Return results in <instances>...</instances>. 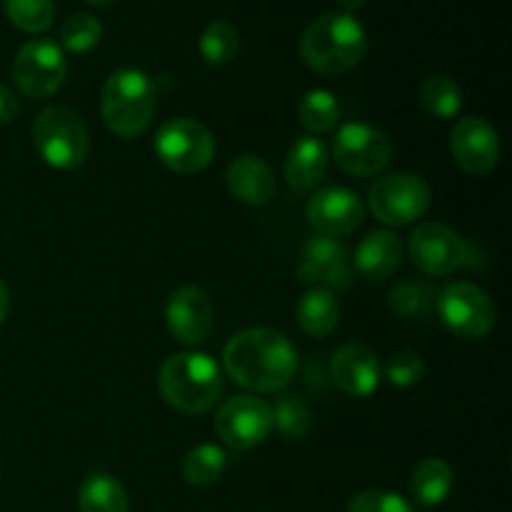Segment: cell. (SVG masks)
Instances as JSON below:
<instances>
[{
    "label": "cell",
    "mask_w": 512,
    "mask_h": 512,
    "mask_svg": "<svg viewBox=\"0 0 512 512\" xmlns=\"http://www.w3.org/2000/svg\"><path fill=\"white\" fill-rule=\"evenodd\" d=\"M410 258L425 275H450L470 265V245L443 223H423L413 230L408 240Z\"/></svg>",
    "instance_id": "12"
},
{
    "label": "cell",
    "mask_w": 512,
    "mask_h": 512,
    "mask_svg": "<svg viewBox=\"0 0 512 512\" xmlns=\"http://www.w3.org/2000/svg\"><path fill=\"white\" fill-rule=\"evenodd\" d=\"M273 405L253 395H235L220 405L215 430L220 440L233 450H253L273 433Z\"/></svg>",
    "instance_id": "11"
},
{
    "label": "cell",
    "mask_w": 512,
    "mask_h": 512,
    "mask_svg": "<svg viewBox=\"0 0 512 512\" xmlns=\"http://www.w3.org/2000/svg\"><path fill=\"white\" fill-rule=\"evenodd\" d=\"M333 158L348 175L373 178L393 160V143L383 130L365 123H345L333 143Z\"/></svg>",
    "instance_id": "10"
},
{
    "label": "cell",
    "mask_w": 512,
    "mask_h": 512,
    "mask_svg": "<svg viewBox=\"0 0 512 512\" xmlns=\"http://www.w3.org/2000/svg\"><path fill=\"white\" fill-rule=\"evenodd\" d=\"M365 3H368V0H338V5H340V8H343L345 13H350V15H353L355 10H360V8H363Z\"/></svg>",
    "instance_id": "36"
},
{
    "label": "cell",
    "mask_w": 512,
    "mask_h": 512,
    "mask_svg": "<svg viewBox=\"0 0 512 512\" xmlns=\"http://www.w3.org/2000/svg\"><path fill=\"white\" fill-rule=\"evenodd\" d=\"M330 375L333 383L353 398H368L378 390L383 368L378 363V355L360 343H345L335 350L330 360Z\"/></svg>",
    "instance_id": "17"
},
{
    "label": "cell",
    "mask_w": 512,
    "mask_h": 512,
    "mask_svg": "<svg viewBox=\"0 0 512 512\" xmlns=\"http://www.w3.org/2000/svg\"><path fill=\"white\" fill-rule=\"evenodd\" d=\"M435 310L445 328L458 338H485L495 328L493 300L473 283H453L440 290Z\"/></svg>",
    "instance_id": "9"
},
{
    "label": "cell",
    "mask_w": 512,
    "mask_h": 512,
    "mask_svg": "<svg viewBox=\"0 0 512 512\" xmlns=\"http://www.w3.org/2000/svg\"><path fill=\"white\" fill-rule=\"evenodd\" d=\"M165 403L185 415H203L220 403L225 390L218 363L205 353L170 355L158 375Z\"/></svg>",
    "instance_id": "3"
},
{
    "label": "cell",
    "mask_w": 512,
    "mask_h": 512,
    "mask_svg": "<svg viewBox=\"0 0 512 512\" xmlns=\"http://www.w3.org/2000/svg\"><path fill=\"white\" fill-rule=\"evenodd\" d=\"M273 423L288 440H303L313 425V415L298 395H285L273 408Z\"/></svg>",
    "instance_id": "31"
},
{
    "label": "cell",
    "mask_w": 512,
    "mask_h": 512,
    "mask_svg": "<svg viewBox=\"0 0 512 512\" xmlns=\"http://www.w3.org/2000/svg\"><path fill=\"white\" fill-rule=\"evenodd\" d=\"M225 468H228V455L218 445H195L193 450H188L183 460V478L188 485L195 488H210V485L218 483L223 478Z\"/></svg>",
    "instance_id": "25"
},
{
    "label": "cell",
    "mask_w": 512,
    "mask_h": 512,
    "mask_svg": "<svg viewBox=\"0 0 512 512\" xmlns=\"http://www.w3.org/2000/svg\"><path fill=\"white\" fill-rule=\"evenodd\" d=\"M78 508L80 512H130V500L113 475L93 473L80 485Z\"/></svg>",
    "instance_id": "23"
},
{
    "label": "cell",
    "mask_w": 512,
    "mask_h": 512,
    "mask_svg": "<svg viewBox=\"0 0 512 512\" xmlns=\"http://www.w3.org/2000/svg\"><path fill=\"white\" fill-rule=\"evenodd\" d=\"M225 373L253 393H275L293 380L298 355L290 340L273 328L240 330L223 350Z\"/></svg>",
    "instance_id": "1"
},
{
    "label": "cell",
    "mask_w": 512,
    "mask_h": 512,
    "mask_svg": "<svg viewBox=\"0 0 512 512\" xmlns=\"http://www.w3.org/2000/svg\"><path fill=\"white\" fill-rule=\"evenodd\" d=\"M455 473L445 460L425 458L410 475V493L423 508H438L453 490Z\"/></svg>",
    "instance_id": "21"
},
{
    "label": "cell",
    "mask_w": 512,
    "mask_h": 512,
    "mask_svg": "<svg viewBox=\"0 0 512 512\" xmlns=\"http://www.w3.org/2000/svg\"><path fill=\"white\" fill-rule=\"evenodd\" d=\"M85 3H90V5H100V8H103V5L115 3V0H85Z\"/></svg>",
    "instance_id": "37"
},
{
    "label": "cell",
    "mask_w": 512,
    "mask_h": 512,
    "mask_svg": "<svg viewBox=\"0 0 512 512\" xmlns=\"http://www.w3.org/2000/svg\"><path fill=\"white\" fill-rule=\"evenodd\" d=\"M5 15L23 33H45L55 20L53 0H5Z\"/></svg>",
    "instance_id": "29"
},
{
    "label": "cell",
    "mask_w": 512,
    "mask_h": 512,
    "mask_svg": "<svg viewBox=\"0 0 512 512\" xmlns=\"http://www.w3.org/2000/svg\"><path fill=\"white\" fill-rule=\"evenodd\" d=\"M348 512H415L413 505L388 490H363L348 503Z\"/></svg>",
    "instance_id": "33"
},
{
    "label": "cell",
    "mask_w": 512,
    "mask_h": 512,
    "mask_svg": "<svg viewBox=\"0 0 512 512\" xmlns=\"http://www.w3.org/2000/svg\"><path fill=\"white\" fill-rule=\"evenodd\" d=\"M325 170H328V148L323 140L313 138V135H303L295 140L288 160H285V180L290 188L298 193H308L325 178Z\"/></svg>",
    "instance_id": "20"
},
{
    "label": "cell",
    "mask_w": 512,
    "mask_h": 512,
    "mask_svg": "<svg viewBox=\"0 0 512 512\" xmlns=\"http://www.w3.org/2000/svg\"><path fill=\"white\" fill-rule=\"evenodd\" d=\"M298 280L310 288L343 293L353 285V265L348 263V250L340 240L325 238V235L305 240L298 263Z\"/></svg>",
    "instance_id": "13"
},
{
    "label": "cell",
    "mask_w": 512,
    "mask_h": 512,
    "mask_svg": "<svg viewBox=\"0 0 512 512\" xmlns=\"http://www.w3.org/2000/svg\"><path fill=\"white\" fill-rule=\"evenodd\" d=\"M8 310H10V293H8V285L0 280V325L5 323L8 318Z\"/></svg>",
    "instance_id": "35"
},
{
    "label": "cell",
    "mask_w": 512,
    "mask_h": 512,
    "mask_svg": "<svg viewBox=\"0 0 512 512\" xmlns=\"http://www.w3.org/2000/svg\"><path fill=\"white\" fill-rule=\"evenodd\" d=\"M420 105L438 120H453L463 108V90L448 75H430L420 85Z\"/></svg>",
    "instance_id": "26"
},
{
    "label": "cell",
    "mask_w": 512,
    "mask_h": 512,
    "mask_svg": "<svg viewBox=\"0 0 512 512\" xmlns=\"http://www.w3.org/2000/svg\"><path fill=\"white\" fill-rule=\"evenodd\" d=\"M165 325L170 335L183 345H200L215 325L213 303L208 293L195 285H183L175 293H170L165 305Z\"/></svg>",
    "instance_id": "15"
},
{
    "label": "cell",
    "mask_w": 512,
    "mask_h": 512,
    "mask_svg": "<svg viewBox=\"0 0 512 512\" xmlns=\"http://www.w3.org/2000/svg\"><path fill=\"white\" fill-rule=\"evenodd\" d=\"M225 183L235 200L245 205H265L275 195L273 168L258 155H240L228 165Z\"/></svg>",
    "instance_id": "18"
},
{
    "label": "cell",
    "mask_w": 512,
    "mask_h": 512,
    "mask_svg": "<svg viewBox=\"0 0 512 512\" xmlns=\"http://www.w3.org/2000/svg\"><path fill=\"white\" fill-rule=\"evenodd\" d=\"M100 38H103V25L90 13L73 15L60 28V43L70 53H88L100 43Z\"/></svg>",
    "instance_id": "30"
},
{
    "label": "cell",
    "mask_w": 512,
    "mask_h": 512,
    "mask_svg": "<svg viewBox=\"0 0 512 512\" xmlns=\"http://www.w3.org/2000/svg\"><path fill=\"white\" fill-rule=\"evenodd\" d=\"M18 110H20V105H18V98H15L13 90L5 88V85H0V123H10V120H15Z\"/></svg>",
    "instance_id": "34"
},
{
    "label": "cell",
    "mask_w": 512,
    "mask_h": 512,
    "mask_svg": "<svg viewBox=\"0 0 512 512\" xmlns=\"http://www.w3.org/2000/svg\"><path fill=\"white\" fill-rule=\"evenodd\" d=\"M340 323V303L330 290L310 288L298 303V325L313 338H325Z\"/></svg>",
    "instance_id": "22"
},
{
    "label": "cell",
    "mask_w": 512,
    "mask_h": 512,
    "mask_svg": "<svg viewBox=\"0 0 512 512\" xmlns=\"http://www.w3.org/2000/svg\"><path fill=\"white\" fill-rule=\"evenodd\" d=\"M153 148L160 163L180 175L200 173L215 158L213 133L193 118H173L160 125Z\"/></svg>",
    "instance_id": "6"
},
{
    "label": "cell",
    "mask_w": 512,
    "mask_h": 512,
    "mask_svg": "<svg viewBox=\"0 0 512 512\" xmlns=\"http://www.w3.org/2000/svg\"><path fill=\"white\" fill-rule=\"evenodd\" d=\"M368 50V35L350 13H325L305 28L300 38V58L323 75L353 70Z\"/></svg>",
    "instance_id": "2"
},
{
    "label": "cell",
    "mask_w": 512,
    "mask_h": 512,
    "mask_svg": "<svg viewBox=\"0 0 512 512\" xmlns=\"http://www.w3.org/2000/svg\"><path fill=\"white\" fill-rule=\"evenodd\" d=\"M425 375V363L418 353L413 350H403V353L393 355L385 365V378L395 388H413L423 380Z\"/></svg>",
    "instance_id": "32"
},
{
    "label": "cell",
    "mask_w": 512,
    "mask_h": 512,
    "mask_svg": "<svg viewBox=\"0 0 512 512\" xmlns=\"http://www.w3.org/2000/svg\"><path fill=\"white\" fill-rule=\"evenodd\" d=\"M158 110V88L148 73L138 68H120L105 80L100 95V113L105 128L118 138H138L150 128Z\"/></svg>",
    "instance_id": "4"
},
{
    "label": "cell",
    "mask_w": 512,
    "mask_h": 512,
    "mask_svg": "<svg viewBox=\"0 0 512 512\" xmlns=\"http://www.w3.org/2000/svg\"><path fill=\"white\" fill-rule=\"evenodd\" d=\"M368 205L380 223L403 228L428 213L430 188L415 173L385 175L370 188Z\"/></svg>",
    "instance_id": "7"
},
{
    "label": "cell",
    "mask_w": 512,
    "mask_h": 512,
    "mask_svg": "<svg viewBox=\"0 0 512 512\" xmlns=\"http://www.w3.org/2000/svg\"><path fill=\"white\" fill-rule=\"evenodd\" d=\"M450 150L453 158L465 173L488 175L500 163V138L498 130L478 115H468L455 123L450 133Z\"/></svg>",
    "instance_id": "14"
},
{
    "label": "cell",
    "mask_w": 512,
    "mask_h": 512,
    "mask_svg": "<svg viewBox=\"0 0 512 512\" xmlns=\"http://www.w3.org/2000/svg\"><path fill=\"white\" fill-rule=\"evenodd\" d=\"M68 75V60L63 48L53 40H30L18 50L13 60V80L23 95L33 100L58 93Z\"/></svg>",
    "instance_id": "8"
},
{
    "label": "cell",
    "mask_w": 512,
    "mask_h": 512,
    "mask_svg": "<svg viewBox=\"0 0 512 512\" xmlns=\"http://www.w3.org/2000/svg\"><path fill=\"white\" fill-rule=\"evenodd\" d=\"M403 263V243L390 230H373L360 240L353 265L370 283H383Z\"/></svg>",
    "instance_id": "19"
},
{
    "label": "cell",
    "mask_w": 512,
    "mask_h": 512,
    "mask_svg": "<svg viewBox=\"0 0 512 512\" xmlns=\"http://www.w3.org/2000/svg\"><path fill=\"white\" fill-rule=\"evenodd\" d=\"M438 288L428 280H405L395 285L388 295V305L395 315L410 320H423L430 313H435L438 305Z\"/></svg>",
    "instance_id": "24"
},
{
    "label": "cell",
    "mask_w": 512,
    "mask_h": 512,
    "mask_svg": "<svg viewBox=\"0 0 512 512\" xmlns=\"http://www.w3.org/2000/svg\"><path fill=\"white\" fill-rule=\"evenodd\" d=\"M33 143L45 165L55 170H75L88 158L90 135L75 110L53 105L35 118Z\"/></svg>",
    "instance_id": "5"
},
{
    "label": "cell",
    "mask_w": 512,
    "mask_h": 512,
    "mask_svg": "<svg viewBox=\"0 0 512 512\" xmlns=\"http://www.w3.org/2000/svg\"><path fill=\"white\" fill-rule=\"evenodd\" d=\"M238 48V30L230 23H225V20H215V23H210L208 28L203 30V35H200V55H203L205 63L213 65V68L228 65L230 60L238 55Z\"/></svg>",
    "instance_id": "28"
},
{
    "label": "cell",
    "mask_w": 512,
    "mask_h": 512,
    "mask_svg": "<svg viewBox=\"0 0 512 512\" xmlns=\"http://www.w3.org/2000/svg\"><path fill=\"white\" fill-rule=\"evenodd\" d=\"M298 118L303 123V128L310 130V133H328V130L335 128V123L340 118L338 98L330 90H310L300 100Z\"/></svg>",
    "instance_id": "27"
},
{
    "label": "cell",
    "mask_w": 512,
    "mask_h": 512,
    "mask_svg": "<svg viewBox=\"0 0 512 512\" xmlns=\"http://www.w3.org/2000/svg\"><path fill=\"white\" fill-rule=\"evenodd\" d=\"M308 223L325 238H343L358 230L365 220V208L358 195L348 188H325L310 198Z\"/></svg>",
    "instance_id": "16"
}]
</instances>
